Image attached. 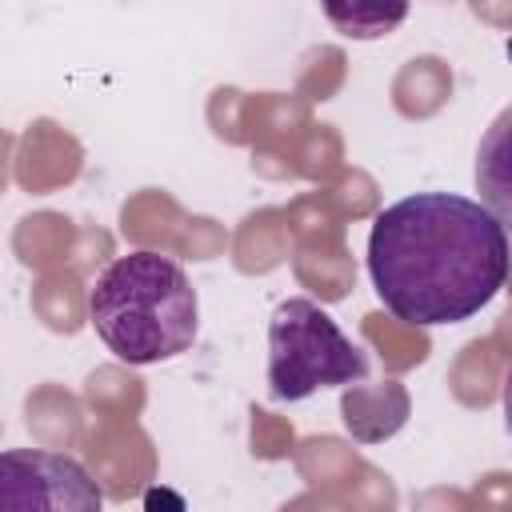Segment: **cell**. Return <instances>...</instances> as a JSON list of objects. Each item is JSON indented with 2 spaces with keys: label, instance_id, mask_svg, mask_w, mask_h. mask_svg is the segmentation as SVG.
I'll return each instance as SVG.
<instances>
[{
  "label": "cell",
  "instance_id": "obj_1",
  "mask_svg": "<svg viewBox=\"0 0 512 512\" xmlns=\"http://www.w3.org/2000/svg\"><path fill=\"white\" fill-rule=\"evenodd\" d=\"M508 228L468 196L416 192L376 212L368 276L380 304L416 328L460 324L508 284Z\"/></svg>",
  "mask_w": 512,
  "mask_h": 512
},
{
  "label": "cell",
  "instance_id": "obj_2",
  "mask_svg": "<svg viewBox=\"0 0 512 512\" xmlns=\"http://www.w3.org/2000/svg\"><path fill=\"white\" fill-rule=\"evenodd\" d=\"M88 320L124 364H160L192 348L200 304L188 272L172 256L136 248L96 276Z\"/></svg>",
  "mask_w": 512,
  "mask_h": 512
},
{
  "label": "cell",
  "instance_id": "obj_3",
  "mask_svg": "<svg viewBox=\"0 0 512 512\" xmlns=\"http://www.w3.org/2000/svg\"><path fill=\"white\" fill-rule=\"evenodd\" d=\"M368 376V356L312 300L292 296L268 320V388L276 400H304L320 388L356 384Z\"/></svg>",
  "mask_w": 512,
  "mask_h": 512
},
{
  "label": "cell",
  "instance_id": "obj_4",
  "mask_svg": "<svg viewBox=\"0 0 512 512\" xmlns=\"http://www.w3.org/2000/svg\"><path fill=\"white\" fill-rule=\"evenodd\" d=\"M100 488L92 476L56 452H4L0 456V504L4 508H100Z\"/></svg>",
  "mask_w": 512,
  "mask_h": 512
},
{
  "label": "cell",
  "instance_id": "obj_5",
  "mask_svg": "<svg viewBox=\"0 0 512 512\" xmlns=\"http://www.w3.org/2000/svg\"><path fill=\"white\" fill-rule=\"evenodd\" d=\"M480 204L504 224L512 228V104L488 124V132L480 136L476 148V168H472Z\"/></svg>",
  "mask_w": 512,
  "mask_h": 512
},
{
  "label": "cell",
  "instance_id": "obj_6",
  "mask_svg": "<svg viewBox=\"0 0 512 512\" xmlns=\"http://www.w3.org/2000/svg\"><path fill=\"white\" fill-rule=\"evenodd\" d=\"M328 24L348 40H380L396 32L412 0H320Z\"/></svg>",
  "mask_w": 512,
  "mask_h": 512
},
{
  "label": "cell",
  "instance_id": "obj_7",
  "mask_svg": "<svg viewBox=\"0 0 512 512\" xmlns=\"http://www.w3.org/2000/svg\"><path fill=\"white\" fill-rule=\"evenodd\" d=\"M500 404H504V428L512 436V368L504 372V388H500Z\"/></svg>",
  "mask_w": 512,
  "mask_h": 512
}]
</instances>
